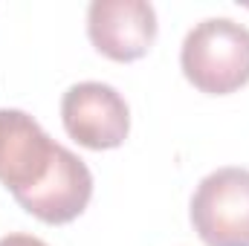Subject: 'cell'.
<instances>
[{"label":"cell","instance_id":"cell-2","mask_svg":"<svg viewBox=\"0 0 249 246\" xmlns=\"http://www.w3.org/2000/svg\"><path fill=\"white\" fill-rule=\"evenodd\" d=\"M191 226L206 246H249V171L217 168L191 197Z\"/></svg>","mask_w":249,"mask_h":246},{"label":"cell","instance_id":"cell-4","mask_svg":"<svg viewBox=\"0 0 249 246\" xmlns=\"http://www.w3.org/2000/svg\"><path fill=\"white\" fill-rule=\"evenodd\" d=\"M58 142L23 110L0 107V183L12 197L32 191L47 180Z\"/></svg>","mask_w":249,"mask_h":246},{"label":"cell","instance_id":"cell-5","mask_svg":"<svg viewBox=\"0 0 249 246\" xmlns=\"http://www.w3.org/2000/svg\"><path fill=\"white\" fill-rule=\"evenodd\" d=\"M90 44L110 61L148 55L157 38V12L145 0H93L87 9Z\"/></svg>","mask_w":249,"mask_h":246},{"label":"cell","instance_id":"cell-3","mask_svg":"<svg viewBox=\"0 0 249 246\" xmlns=\"http://www.w3.org/2000/svg\"><path fill=\"white\" fill-rule=\"evenodd\" d=\"M64 130L90 151L119 148L130 130V110L116 87L102 81L72 84L61 99Z\"/></svg>","mask_w":249,"mask_h":246},{"label":"cell","instance_id":"cell-6","mask_svg":"<svg viewBox=\"0 0 249 246\" xmlns=\"http://www.w3.org/2000/svg\"><path fill=\"white\" fill-rule=\"evenodd\" d=\"M93 197V174L81 157H75L70 148L58 145L55 162L47 174V180L35 185L26 194H18V206L38 217L41 223L61 226L75 220Z\"/></svg>","mask_w":249,"mask_h":246},{"label":"cell","instance_id":"cell-7","mask_svg":"<svg viewBox=\"0 0 249 246\" xmlns=\"http://www.w3.org/2000/svg\"><path fill=\"white\" fill-rule=\"evenodd\" d=\"M0 246H47L41 238H32V235H6V238H0Z\"/></svg>","mask_w":249,"mask_h":246},{"label":"cell","instance_id":"cell-1","mask_svg":"<svg viewBox=\"0 0 249 246\" xmlns=\"http://www.w3.org/2000/svg\"><path fill=\"white\" fill-rule=\"evenodd\" d=\"M180 67L209 96H226L249 81V29L232 18H206L183 41Z\"/></svg>","mask_w":249,"mask_h":246}]
</instances>
